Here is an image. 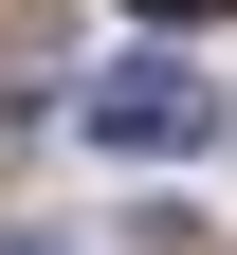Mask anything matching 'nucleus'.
I'll return each mask as SVG.
<instances>
[{"mask_svg": "<svg viewBox=\"0 0 237 255\" xmlns=\"http://www.w3.org/2000/svg\"><path fill=\"white\" fill-rule=\"evenodd\" d=\"M91 146H128V164H201V128H219V73H183V55H128V73L73 91Z\"/></svg>", "mask_w": 237, "mask_h": 255, "instance_id": "1", "label": "nucleus"}, {"mask_svg": "<svg viewBox=\"0 0 237 255\" xmlns=\"http://www.w3.org/2000/svg\"><path fill=\"white\" fill-rule=\"evenodd\" d=\"M55 55V0H0V73H37Z\"/></svg>", "mask_w": 237, "mask_h": 255, "instance_id": "2", "label": "nucleus"}, {"mask_svg": "<svg viewBox=\"0 0 237 255\" xmlns=\"http://www.w3.org/2000/svg\"><path fill=\"white\" fill-rule=\"evenodd\" d=\"M146 18H237V0H146Z\"/></svg>", "mask_w": 237, "mask_h": 255, "instance_id": "3", "label": "nucleus"}, {"mask_svg": "<svg viewBox=\"0 0 237 255\" xmlns=\"http://www.w3.org/2000/svg\"><path fill=\"white\" fill-rule=\"evenodd\" d=\"M0 255H37V237H0Z\"/></svg>", "mask_w": 237, "mask_h": 255, "instance_id": "4", "label": "nucleus"}]
</instances>
